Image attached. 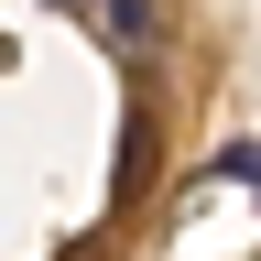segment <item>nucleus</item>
<instances>
[{"mask_svg":"<svg viewBox=\"0 0 261 261\" xmlns=\"http://www.w3.org/2000/svg\"><path fill=\"white\" fill-rule=\"evenodd\" d=\"M55 11H76L98 44H120V55H130V44H152V0H55Z\"/></svg>","mask_w":261,"mask_h":261,"instance_id":"obj_1","label":"nucleus"}]
</instances>
